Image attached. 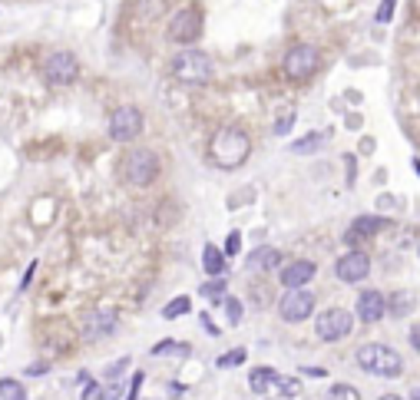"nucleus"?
Here are the masks:
<instances>
[{"label": "nucleus", "mask_w": 420, "mask_h": 400, "mask_svg": "<svg viewBox=\"0 0 420 400\" xmlns=\"http://www.w3.org/2000/svg\"><path fill=\"white\" fill-rule=\"evenodd\" d=\"M410 308H414V294L407 291H397L394 298H387V315H394V318H404Z\"/></svg>", "instance_id": "nucleus-20"}, {"label": "nucleus", "mask_w": 420, "mask_h": 400, "mask_svg": "<svg viewBox=\"0 0 420 400\" xmlns=\"http://www.w3.org/2000/svg\"><path fill=\"white\" fill-rule=\"evenodd\" d=\"M387 219H381V215H361V219H354L351 222V232H348V242H358V238H371L377 235V232H384L387 228Z\"/></svg>", "instance_id": "nucleus-15"}, {"label": "nucleus", "mask_w": 420, "mask_h": 400, "mask_svg": "<svg viewBox=\"0 0 420 400\" xmlns=\"http://www.w3.org/2000/svg\"><path fill=\"white\" fill-rule=\"evenodd\" d=\"M202 294L209 298V301H225V278H212L209 284H202Z\"/></svg>", "instance_id": "nucleus-26"}, {"label": "nucleus", "mask_w": 420, "mask_h": 400, "mask_svg": "<svg viewBox=\"0 0 420 400\" xmlns=\"http://www.w3.org/2000/svg\"><path fill=\"white\" fill-rule=\"evenodd\" d=\"M410 400H420V387H414V390H410Z\"/></svg>", "instance_id": "nucleus-40"}, {"label": "nucleus", "mask_w": 420, "mask_h": 400, "mask_svg": "<svg viewBox=\"0 0 420 400\" xmlns=\"http://www.w3.org/2000/svg\"><path fill=\"white\" fill-rule=\"evenodd\" d=\"M321 146H325V132H311V136H304V139H294L292 142V153L311 156V153H318Z\"/></svg>", "instance_id": "nucleus-19"}, {"label": "nucleus", "mask_w": 420, "mask_h": 400, "mask_svg": "<svg viewBox=\"0 0 420 400\" xmlns=\"http://www.w3.org/2000/svg\"><path fill=\"white\" fill-rule=\"evenodd\" d=\"M315 271H318L315 261H304V258L285 265V268H281V284H285V291H292V288H304V284L315 278Z\"/></svg>", "instance_id": "nucleus-14"}, {"label": "nucleus", "mask_w": 420, "mask_h": 400, "mask_svg": "<svg viewBox=\"0 0 420 400\" xmlns=\"http://www.w3.org/2000/svg\"><path fill=\"white\" fill-rule=\"evenodd\" d=\"M142 380H146V374H142V371H136V374H133V384H129V390H126V400H140Z\"/></svg>", "instance_id": "nucleus-31"}, {"label": "nucleus", "mask_w": 420, "mask_h": 400, "mask_svg": "<svg viewBox=\"0 0 420 400\" xmlns=\"http://www.w3.org/2000/svg\"><path fill=\"white\" fill-rule=\"evenodd\" d=\"M245 357H248L245 347H235V351L222 354V357H219L215 364H219V367H238V364H245Z\"/></svg>", "instance_id": "nucleus-27"}, {"label": "nucleus", "mask_w": 420, "mask_h": 400, "mask_svg": "<svg viewBox=\"0 0 420 400\" xmlns=\"http://www.w3.org/2000/svg\"><path fill=\"white\" fill-rule=\"evenodd\" d=\"M387 315V298L381 291H361L358 294V321L377 324Z\"/></svg>", "instance_id": "nucleus-13"}, {"label": "nucleus", "mask_w": 420, "mask_h": 400, "mask_svg": "<svg viewBox=\"0 0 420 400\" xmlns=\"http://www.w3.org/2000/svg\"><path fill=\"white\" fill-rule=\"evenodd\" d=\"M394 7H397V0H384L381 7H377V24H391V17H394Z\"/></svg>", "instance_id": "nucleus-30"}, {"label": "nucleus", "mask_w": 420, "mask_h": 400, "mask_svg": "<svg viewBox=\"0 0 420 400\" xmlns=\"http://www.w3.org/2000/svg\"><path fill=\"white\" fill-rule=\"evenodd\" d=\"M103 400H119V384H109V387H103Z\"/></svg>", "instance_id": "nucleus-36"}, {"label": "nucleus", "mask_w": 420, "mask_h": 400, "mask_svg": "<svg viewBox=\"0 0 420 400\" xmlns=\"http://www.w3.org/2000/svg\"><path fill=\"white\" fill-rule=\"evenodd\" d=\"M334 275H338L344 284H358V282H364V278L371 275V258H367L364 251H348V255H341L338 258Z\"/></svg>", "instance_id": "nucleus-12"}, {"label": "nucleus", "mask_w": 420, "mask_h": 400, "mask_svg": "<svg viewBox=\"0 0 420 400\" xmlns=\"http://www.w3.org/2000/svg\"><path fill=\"white\" fill-rule=\"evenodd\" d=\"M189 311H192V301H189L186 294H179V298H172V301L163 308V318L175 321V318H182V315H189Z\"/></svg>", "instance_id": "nucleus-21"}, {"label": "nucleus", "mask_w": 420, "mask_h": 400, "mask_svg": "<svg viewBox=\"0 0 420 400\" xmlns=\"http://www.w3.org/2000/svg\"><path fill=\"white\" fill-rule=\"evenodd\" d=\"M318 67H321V53H318L311 43H298V47H292L288 53H285V63H281L285 76L294 80V83L311 80V76L318 73Z\"/></svg>", "instance_id": "nucleus-5"}, {"label": "nucleus", "mask_w": 420, "mask_h": 400, "mask_svg": "<svg viewBox=\"0 0 420 400\" xmlns=\"http://www.w3.org/2000/svg\"><path fill=\"white\" fill-rule=\"evenodd\" d=\"M414 169H417V176H420V163H417V159H414Z\"/></svg>", "instance_id": "nucleus-42"}, {"label": "nucleus", "mask_w": 420, "mask_h": 400, "mask_svg": "<svg viewBox=\"0 0 420 400\" xmlns=\"http://www.w3.org/2000/svg\"><path fill=\"white\" fill-rule=\"evenodd\" d=\"M27 374H47V364H36V367H30V371H27Z\"/></svg>", "instance_id": "nucleus-39"}, {"label": "nucleus", "mask_w": 420, "mask_h": 400, "mask_svg": "<svg viewBox=\"0 0 420 400\" xmlns=\"http://www.w3.org/2000/svg\"><path fill=\"white\" fill-rule=\"evenodd\" d=\"M80 76V60L73 57L70 50H57L43 60V80L53 86H70Z\"/></svg>", "instance_id": "nucleus-8"}, {"label": "nucleus", "mask_w": 420, "mask_h": 400, "mask_svg": "<svg viewBox=\"0 0 420 400\" xmlns=\"http://www.w3.org/2000/svg\"><path fill=\"white\" fill-rule=\"evenodd\" d=\"M202 328L209 331L212 338H219V328H215V324H212V318H209V315H202Z\"/></svg>", "instance_id": "nucleus-37"}, {"label": "nucleus", "mask_w": 420, "mask_h": 400, "mask_svg": "<svg viewBox=\"0 0 420 400\" xmlns=\"http://www.w3.org/2000/svg\"><path fill=\"white\" fill-rule=\"evenodd\" d=\"M202 268L209 278H222L225 275V251L215 245H205L202 248Z\"/></svg>", "instance_id": "nucleus-17"}, {"label": "nucleus", "mask_w": 420, "mask_h": 400, "mask_svg": "<svg viewBox=\"0 0 420 400\" xmlns=\"http://www.w3.org/2000/svg\"><path fill=\"white\" fill-rule=\"evenodd\" d=\"M292 126H294V109L292 113H281V116L275 119V136H288Z\"/></svg>", "instance_id": "nucleus-29"}, {"label": "nucleus", "mask_w": 420, "mask_h": 400, "mask_svg": "<svg viewBox=\"0 0 420 400\" xmlns=\"http://www.w3.org/2000/svg\"><path fill=\"white\" fill-rule=\"evenodd\" d=\"M410 347L420 354V324H414V328H410Z\"/></svg>", "instance_id": "nucleus-35"}, {"label": "nucleus", "mask_w": 420, "mask_h": 400, "mask_svg": "<svg viewBox=\"0 0 420 400\" xmlns=\"http://www.w3.org/2000/svg\"><path fill=\"white\" fill-rule=\"evenodd\" d=\"M142 132V109L140 106H119L109 116V139L113 142H133Z\"/></svg>", "instance_id": "nucleus-10"}, {"label": "nucleus", "mask_w": 420, "mask_h": 400, "mask_svg": "<svg viewBox=\"0 0 420 400\" xmlns=\"http://www.w3.org/2000/svg\"><path fill=\"white\" fill-rule=\"evenodd\" d=\"M252 156V139L242 126H222L209 142V159L219 169H238Z\"/></svg>", "instance_id": "nucleus-1"}, {"label": "nucleus", "mask_w": 420, "mask_h": 400, "mask_svg": "<svg viewBox=\"0 0 420 400\" xmlns=\"http://www.w3.org/2000/svg\"><path fill=\"white\" fill-rule=\"evenodd\" d=\"M126 367H129V357H123V361H116V364L109 367V380H113V377H119V374H123V371H126Z\"/></svg>", "instance_id": "nucleus-34"}, {"label": "nucleus", "mask_w": 420, "mask_h": 400, "mask_svg": "<svg viewBox=\"0 0 420 400\" xmlns=\"http://www.w3.org/2000/svg\"><path fill=\"white\" fill-rule=\"evenodd\" d=\"M152 357H159V354H192V347L189 344H182V341H159V344H152Z\"/></svg>", "instance_id": "nucleus-23"}, {"label": "nucleus", "mask_w": 420, "mask_h": 400, "mask_svg": "<svg viewBox=\"0 0 420 400\" xmlns=\"http://www.w3.org/2000/svg\"><path fill=\"white\" fill-rule=\"evenodd\" d=\"M34 271H36V265H30V268H27V275H24V282H20V288H27V284H30V278H34Z\"/></svg>", "instance_id": "nucleus-38"}, {"label": "nucleus", "mask_w": 420, "mask_h": 400, "mask_svg": "<svg viewBox=\"0 0 420 400\" xmlns=\"http://www.w3.org/2000/svg\"><path fill=\"white\" fill-rule=\"evenodd\" d=\"M275 387H278L281 397H298L302 394V380L298 377H275Z\"/></svg>", "instance_id": "nucleus-24"}, {"label": "nucleus", "mask_w": 420, "mask_h": 400, "mask_svg": "<svg viewBox=\"0 0 420 400\" xmlns=\"http://www.w3.org/2000/svg\"><path fill=\"white\" fill-rule=\"evenodd\" d=\"M198 36H202V11L196 4L189 7H179L169 20V40L172 43H182V47H192Z\"/></svg>", "instance_id": "nucleus-6"}, {"label": "nucleus", "mask_w": 420, "mask_h": 400, "mask_svg": "<svg viewBox=\"0 0 420 400\" xmlns=\"http://www.w3.org/2000/svg\"><path fill=\"white\" fill-rule=\"evenodd\" d=\"M0 397H4V400H27V390H24L20 380L4 377V380H0Z\"/></svg>", "instance_id": "nucleus-22"}, {"label": "nucleus", "mask_w": 420, "mask_h": 400, "mask_svg": "<svg viewBox=\"0 0 420 400\" xmlns=\"http://www.w3.org/2000/svg\"><path fill=\"white\" fill-rule=\"evenodd\" d=\"M83 400H103V387L90 380V384H86V390H83Z\"/></svg>", "instance_id": "nucleus-33"}, {"label": "nucleus", "mask_w": 420, "mask_h": 400, "mask_svg": "<svg viewBox=\"0 0 420 400\" xmlns=\"http://www.w3.org/2000/svg\"><path fill=\"white\" fill-rule=\"evenodd\" d=\"M351 328H354V315L344 311V308H327V311H321L318 321H315V334L327 344L344 341L351 334Z\"/></svg>", "instance_id": "nucleus-7"}, {"label": "nucleus", "mask_w": 420, "mask_h": 400, "mask_svg": "<svg viewBox=\"0 0 420 400\" xmlns=\"http://www.w3.org/2000/svg\"><path fill=\"white\" fill-rule=\"evenodd\" d=\"M278 265H281V251H278V248L262 245V248H255V251L248 255V268H255V271H275Z\"/></svg>", "instance_id": "nucleus-16"}, {"label": "nucleus", "mask_w": 420, "mask_h": 400, "mask_svg": "<svg viewBox=\"0 0 420 400\" xmlns=\"http://www.w3.org/2000/svg\"><path fill=\"white\" fill-rule=\"evenodd\" d=\"M327 400H361V390L351 387V384H334L327 390Z\"/></svg>", "instance_id": "nucleus-25"}, {"label": "nucleus", "mask_w": 420, "mask_h": 400, "mask_svg": "<svg viewBox=\"0 0 420 400\" xmlns=\"http://www.w3.org/2000/svg\"><path fill=\"white\" fill-rule=\"evenodd\" d=\"M354 361L361 371L374 377H400L404 374V357L394 351V347H387V344H361L358 354H354Z\"/></svg>", "instance_id": "nucleus-3"}, {"label": "nucleus", "mask_w": 420, "mask_h": 400, "mask_svg": "<svg viewBox=\"0 0 420 400\" xmlns=\"http://www.w3.org/2000/svg\"><path fill=\"white\" fill-rule=\"evenodd\" d=\"M159 169H163V163H159V156L152 153V149H133L123 159V179L140 188L152 186L159 179Z\"/></svg>", "instance_id": "nucleus-4"}, {"label": "nucleus", "mask_w": 420, "mask_h": 400, "mask_svg": "<svg viewBox=\"0 0 420 400\" xmlns=\"http://www.w3.org/2000/svg\"><path fill=\"white\" fill-rule=\"evenodd\" d=\"M222 305H225V315H229V321H232V324H238V321H242V315H245V305H242L238 298H225Z\"/></svg>", "instance_id": "nucleus-28"}, {"label": "nucleus", "mask_w": 420, "mask_h": 400, "mask_svg": "<svg viewBox=\"0 0 420 400\" xmlns=\"http://www.w3.org/2000/svg\"><path fill=\"white\" fill-rule=\"evenodd\" d=\"M116 328H119V315H116V311H113V308H96V311H90V315L80 321V338L93 344V341L109 338Z\"/></svg>", "instance_id": "nucleus-11"}, {"label": "nucleus", "mask_w": 420, "mask_h": 400, "mask_svg": "<svg viewBox=\"0 0 420 400\" xmlns=\"http://www.w3.org/2000/svg\"><path fill=\"white\" fill-rule=\"evenodd\" d=\"M238 248H242V235H238V232H232V235H229V242H225V258H235V255H238Z\"/></svg>", "instance_id": "nucleus-32"}, {"label": "nucleus", "mask_w": 420, "mask_h": 400, "mask_svg": "<svg viewBox=\"0 0 420 400\" xmlns=\"http://www.w3.org/2000/svg\"><path fill=\"white\" fill-rule=\"evenodd\" d=\"M275 377H278V371H271V367H255V371L248 374V387H252V394H265L269 387H275Z\"/></svg>", "instance_id": "nucleus-18"}, {"label": "nucleus", "mask_w": 420, "mask_h": 400, "mask_svg": "<svg viewBox=\"0 0 420 400\" xmlns=\"http://www.w3.org/2000/svg\"><path fill=\"white\" fill-rule=\"evenodd\" d=\"M315 311V294L304 291V288H292L278 298V318L288 321V324H302V321L311 318Z\"/></svg>", "instance_id": "nucleus-9"}, {"label": "nucleus", "mask_w": 420, "mask_h": 400, "mask_svg": "<svg viewBox=\"0 0 420 400\" xmlns=\"http://www.w3.org/2000/svg\"><path fill=\"white\" fill-rule=\"evenodd\" d=\"M377 400H400L397 394H384V397H377Z\"/></svg>", "instance_id": "nucleus-41"}, {"label": "nucleus", "mask_w": 420, "mask_h": 400, "mask_svg": "<svg viewBox=\"0 0 420 400\" xmlns=\"http://www.w3.org/2000/svg\"><path fill=\"white\" fill-rule=\"evenodd\" d=\"M212 57L205 50H196V47H182L179 53L172 57V76L186 86H202V83L212 80Z\"/></svg>", "instance_id": "nucleus-2"}]
</instances>
